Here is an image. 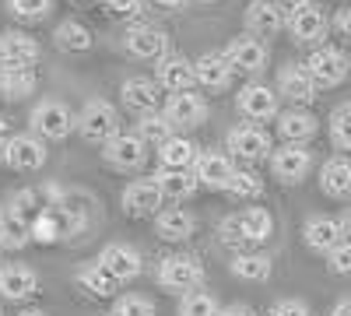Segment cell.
<instances>
[{
  "mask_svg": "<svg viewBox=\"0 0 351 316\" xmlns=\"http://www.w3.org/2000/svg\"><path fill=\"white\" fill-rule=\"evenodd\" d=\"M200 281H204V264L190 253H172L158 264V284L169 292H180V295L197 292Z\"/></svg>",
  "mask_w": 351,
  "mask_h": 316,
  "instance_id": "277c9868",
  "label": "cell"
},
{
  "mask_svg": "<svg viewBox=\"0 0 351 316\" xmlns=\"http://www.w3.org/2000/svg\"><path fill=\"white\" fill-rule=\"evenodd\" d=\"M152 180L158 183L162 197H169V200H186V197H193L197 186H200L190 169H158Z\"/></svg>",
  "mask_w": 351,
  "mask_h": 316,
  "instance_id": "f546056e",
  "label": "cell"
},
{
  "mask_svg": "<svg viewBox=\"0 0 351 316\" xmlns=\"http://www.w3.org/2000/svg\"><path fill=\"white\" fill-rule=\"evenodd\" d=\"M278 95H285L288 102H295V109L309 106L316 99V84L306 71V64H285L278 71Z\"/></svg>",
  "mask_w": 351,
  "mask_h": 316,
  "instance_id": "9a60e30c",
  "label": "cell"
},
{
  "mask_svg": "<svg viewBox=\"0 0 351 316\" xmlns=\"http://www.w3.org/2000/svg\"><path fill=\"white\" fill-rule=\"evenodd\" d=\"M32 243V221L21 218L11 204H0V246L4 250H21Z\"/></svg>",
  "mask_w": 351,
  "mask_h": 316,
  "instance_id": "83f0119b",
  "label": "cell"
},
{
  "mask_svg": "<svg viewBox=\"0 0 351 316\" xmlns=\"http://www.w3.org/2000/svg\"><path fill=\"white\" fill-rule=\"evenodd\" d=\"M109 316H112V313H109Z\"/></svg>",
  "mask_w": 351,
  "mask_h": 316,
  "instance_id": "680465c9",
  "label": "cell"
},
{
  "mask_svg": "<svg viewBox=\"0 0 351 316\" xmlns=\"http://www.w3.org/2000/svg\"><path fill=\"white\" fill-rule=\"evenodd\" d=\"M137 137L144 141V145L162 148L165 141L172 137V127H169V120L162 117V112H148V117H141V120H137Z\"/></svg>",
  "mask_w": 351,
  "mask_h": 316,
  "instance_id": "74e56055",
  "label": "cell"
},
{
  "mask_svg": "<svg viewBox=\"0 0 351 316\" xmlns=\"http://www.w3.org/2000/svg\"><path fill=\"white\" fill-rule=\"evenodd\" d=\"M319 123L309 109H285L278 112V134L285 145H306L309 137H316Z\"/></svg>",
  "mask_w": 351,
  "mask_h": 316,
  "instance_id": "d4e9b609",
  "label": "cell"
},
{
  "mask_svg": "<svg viewBox=\"0 0 351 316\" xmlns=\"http://www.w3.org/2000/svg\"><path fill=\"white\" fill-rule=\"evenodd\" d=\"M319 186L327 197H351V158L348 155H334L319 169Z\"/></svg>",
  "mask_w": 351,
  "mask_h": 316,
  "instance_id": "f1b7e54d",
  "label": "cell"
},
{
  "mask_svg": "<svg viewBox=\"0 0 351 316\" xmlns=\"http://www.w3.org/2000/svg\"><path fill=\"white\" fill-rule=\"evenodd\" d=\"M330 141L337 151H351V102L330 112Z\"/></svg>",
  "mask_w": 351,
  "mask_h": 316,
  "instance_id": "f35d334b",
  "label": "cell"
},
{
  "mask_svg": "<svg viewBox=\"0 0 351 316\" xmlns=\"http://www.w3.org/2000/svg\"><path fill=\"white\" fill-rule=\"evenodd\" d=\"M162 117L169 120L172 130H197L208 123V102L197 92H180V95H169L162 106Z\"/></svg>",
  "mask_w": 351,
  "mask_h": 316,
  "instance_id": "52a82bcc",
  "label": "cell"
},
{
  "mask_svg": "<svg viewBox=\"0 0 351 316\" xmlns=\"http://www.w3.org/2000/svg\"><path fill=\"white\" fill-rule=\"evenodd\" d=\"M327 267L334 274H351V243H341L327 253Z\"/></svg>",
  "mask_w": 351,
  "mask_h": 316,
  "instance_id": "ee69618b",
  "label": "cell"
},
{
  "mask_svg": "<svg viewBox=\"0 0 351 316\" xmlns=\"http://www.w3.org/2000/svg\"><path fill=\"white\" fill-rule=\"evenodd\" d=\"M193 228H197V221H193V215H190L186 208H165V211L155 215V232H158V239H165V243H183V239H190Z\"/></svg>",
  "mask_w": 351,
  "mask_h": 316,
  "instance_id": "4316f807",
  "label": "cell"
},
{
  "mask_svg": "<svg viewBox=\"0 0 351 316\" xmlns=\"http://www.w3.org/2000/svg\"><path fill=\"white\" fill-rule=\"evenodd\" d=\"M18 316H46V313H39V309H25V313H18Z\"/></svg>",
  "mask_w": 351,
  "mask_h": 316,
  "instance_id": "11a10c76",
  "label": "cell"
},
{
  "mask_svg": "<svg viewBox=\"0 0 351 316\" xmlns=\"http://www.w3.org/2000/svg\"><path fill=\"white\" fill-rule=\"evenodd\" d=\"M239 221H243V232L250 243H263V239H271V228H274V218L263 211V208H246L239 211Z\"/></svg>",
  "mask_w": 351,
  "mask_h": 316,
  "instance_id": "8d00e7d4",
  "label": "cell"
},
{
  "mask_svg": "<svg viewBox=\"0 0 351 316\" xmlns=\"http://www.w3.org/2000/svg\"><path fill=\"white\" fill-rule=\"evenodd\" d=\"M155 4H158V8H169V11H176V8H183L186 0H155Z\"/></svg>",
  "mask_w": 351,
  "mask_h": 316,
  "instance_id": "db71d44e",
  "label": "cell"
},
{
  "mask_svg": "<svg viewBox=\"0 0 351 316\" xmlns=\"http://www.w3.org/2000/svg\"><path fill=\"white\" fill-rule=\"evenodd\" d=\"M39 292V274L25 264H4L0 267V299L25 302Z\"/></svg>",
  "mask_w": 351,
  "mask_h": 316,
  "instance_id": "ac0fdd59",
  "label": "cell"
},
{
  "mask_svg": "<svg viewBox=\"0 0 351 316\" xmlns=\"http://www.w3.org/2000/svg\"><path fill=\"white\" fill-rule=\"evenodd\" d=\"M53 42H56V49H64V53H88L92 42H95V36H92V28L81 25L77 18H67V21L56 25Z\"/></svg>",
  "mask_w": 351,
  "mask_h": 316,
  "instance_id": "4dcf8cb0",
  "label": "cell"
},
{
  "mask_svg": "<svg viewBox=\"0 0 351 316\" xmlns=\"http://www.w3.org/2000/svg\"><path fill=\"white\" fill-rule=\"evenodd\" d=\"M120 95H123V106L130 112H141V117L162 109V88H158L155 77H127Z\"/></svg>",
  "mask_w": 351,
  "mask_h": 316,
  "instance_id": "2e32d148",
  "label": "cell"
},
{
  "mask_svg": "<svg viewBox=\"0 0 351 316\" xmlns=\"http://www.w3.org/2000/svg\"><path fill=\"white\" fill-rule=\"evenodd\" d=\"M200 4H215V0H200Z\"/></svg>",
  "mask_w": 351,
  "mask_h": 316,
  "instance_id": "6f0895ef",
  "label": "cell"
},
{
  "mask_svg": "<svg viewBox=\"0 0 351 316\" xmlns=\"http://www.w3.org/2000/svg\"><path fill=\"white\" fill-rule=\"evenodd\" d=\"M77 134L84 141H92V145H109L120 134V112H116V106L106 99L84 102V109L77 112Z\"/></svg>",
  "mask_w": 351,
  "mask_h": 316,
  "instance_id": "7a4b0ae2",
  "label": "cell"
},
{
  "mask_svg": "<svg viewBox=\"0 0 351 316\" xmlns=\"http://www.w3.org/2000/svg\"><path fill=\"white\" fill-rule=\"evenodd\" d=\"M99 264L123 284V281H130V278L141 274V253L134 246H127V243H109L99 253Z\"/></svg>",
  "mask_w": 351,
  "mask_h": 316,
  "instance_id": "d6986e66",
  "label": "cell"
},
{
  "mask_svg": "<svg viewBox=\"0 0 351 316\" xmlns=\"http://www.w3.org/2000/svg\"><path fill=\"white\" fill-rule=\"evenodd\" d=\"M285 28V11L278 8V0H253L246 8V32L263 39V36H278Z\"/></svg>",
  "mask_w": 351,
  "mask_h": 316,
  "instance_id": "44dd1931",
  "label": "cell"
},
{
  "mask_svg": "<svg viewBox=\"0 0 351 316\" xmlns=\"http://www.w3.org/2000/svg\"><path fill=\"white\" fill-rule=\"evenodd\" d=\"M225 56H228L232 71H243V74H260L263 67H267V46H263V39H256L250 32L232 39L225 46Z\"/></svg>",
  "mask_w": 351,
  "mask_h": 316,
  "instance_id": "8fae6325",
  "label": "cell"
},
{
  "mask_svg": "<svg viewBox=\"0 0 351 316\" xmlns=\"http://www.w3.org/2000/svg\"><path fill=\"white\" fill-rule=\"evenodd\" d=\"M306 71H309L316 88H334V84H341L348 77L351 60H348V53L337 49V46H316L309 53V60H306Z\"/></svg>",
  "mask_w": 351,
  "mask_h": 316,
  "instance_id": "8992f818",
  "label": "cell"
},
{
  "mask_svg": "<svg viewBox=\"0 0 351 316\" xmlns=\"http://www.w3.org/2000/svg\"><path fill=\"white\" fill-rule=\"evenodd\" d=\"M197 155H200V148L193 145L190 137H180V134H172L165 145L158 148L162 169H190V165L197 162Z\"/></svg>",
  "mask_w": 351,
  "mask_h": 316,
  "instance_id": "1f68e13d",
  "label": "cell"
},
{
  "mask_svg": "<svg viewBox=\"0 0 351 316\" xmlns=\"http://www.w3.org/2000/svg\"><path fill=\"white\" fill-rule=\"evenodd\" d=\"M8 11L18 21H46L53 14V0H8Z\"/></svg>",
  "mask_w": 351,
  "mask_h": 316,
  "instance_id": "ab89813d",
  "label": "cell"
},
{
  "mask_svg": "<svg viewBox=\"0 0 351 316\" xmlns=\"http://www.w3.org/2000/svg\"><path fill=\"white\" fill-rule=\"evenodd\" d=\"M232 158L228 151H200L197 162H193V176L200 186H215V190H225L228 176H232Z\"/></svg>",
  "mask_w": 351,
  "mask_h": 316,
  "instance_id": "7402d4cb",
  "label": "cell"
},
{
  "mask_svg": "<svg viewBox=\"0 0 351 316\" xmlns=\"http://www.w3.org/2000/svg\"><path fill=\"white\" fill-rule=\"evenodd\" d=\"M155 81H158V88L180 95V92H193L197 71H193V64L186 60V56H176V53H172V56H162V60H158Z\"/></svg>",
  "mask_w": 351,
  "mask_h": 316,
  "instance_id": "5bb4252c",
  "label": "cell"
},
{
  "mask_svg": "<svg viewBox=\"0 0 351 316\" xmlns=\"http://www.w3.org/2000/svg\"><path fill=\"white\" fill-rule=\"evenodd\" d=\"M169 46V36L155 25H134L127 32V53L137 60H162Z\"/></svg>",
  "mask_w": 351,
  "mask_h": 316,
  "instance_id": "ffe728a7",
  "label": "cell"
},
{
  "mask_svg": "<svg viewBox=\"0 0 351 316\" xmlns=\"http://www.w3.org/2000/svg\"><path fill=\"white\" fill-rule=\"evenodd\" d=\"M309 169H313V151L306 145H281V148L271 151V172L285 186L302 183L309 176Z\"/></svg>",
  "mask_w": 351,
  "mask_h": 316,
  "instance_id": "ba28073f",
  "label": "cell"
},
{
  "mask_svg": "<svg viewBox=\"0 0 351 316\" xmlns=\"http://www.w3.org/2000/svg\"><path fill=\"white\" fill-rule=\"evenodd\" d=\"M112 316H155V302L144 295H123V299H116Z\"/></svg>",
  "mask_w": 351,
  "mask_h": 316,
  "instance_id": "b9f144b4",
  "label": "cell"
},
{
  "mask_svg": "<svg viewBox=\"0 0 351 316\" xmlns=\"http://www.w3.org/2000/svg\"><path fill=\"white\" fill-rule=\"evenodd\" d=\"M271 316H309V306L302 299H278L271 306Z\"/></svg>",
  "mask_w": 351,
  "mask_h": 316,
  "instance_id": "f6af8a7d",
  "label": "cell"
},
{
  "mask_svg": "<svg viewBox=\"0 0 351 316\" xmlns=\"http://www.w3.org/2000/svg\"><path fill=\"white\" fill-rule=\"evenodd\" d=\"M225 148H228V158H239L243 165H256L263 158H271V137L256 123H239L228 130Z\"/></svg>",
  "mask_w": 351,
  "mask_h": 316,
  "instance_id": "5b68a950",
  "label": "cell"
},
{
  "mask_svg": "<svg viewBox=\"0 0 351 316\" xmlns=\"http://www.w3.org/2000/svg\"><path fill=\"white\" fill-rule=\"evenodd\" d=\"M341 236H344V243H351V211L341 215Z\"/></svg>",
  "mask_w": 351,
  "mask_h": 316,
  "instance_id": "f907efd6",
  "label": "cell"
},
{
  "mask_svg": "<svg viewBox=\"0 0 351 316\" xmlns=\"http://www.w3.org/2000/svg\"><path fill=\"white\" fill-rule=\"evenodd\" d=\"M232 274L246 281H267L271 278V256L267 253H239L232 260Z\"/></svg>",
  "mask_w": 351,
  "mask_h": 316,
  "instance_id": "d590c367",
  "label": "cell"
},
{
  "mask_svg": "<svg viewBox=\"0 0 351 316\" xmlns=\"http://www.w3.org/2000/svg\"><path fill=\"white\" fill-rule=\"evenodd\" d=\"M158 208H162V190L155 180H134L123 190V211L127 215L144 218V215H158Z\"/></svg>",
  "mask_w": 351,
  "mask_h": 316,
  "instance_id": "cb8c5ba5",
  "label": "cell"
},
{
  "mask_svg": "<svg viewBox=\"0 0 351 316\" xmlns=\"http://www.w3.org/2000/svg\"><path fill=\"white\" fill-rule=\"evenodd\" d=\"M218 236H221V243H225V246H246V243H250V239H246V232H243L239 211H236V215H228V218H221Z\"/></svg>",
  "mask_w": 351,
  "mask_h": 316,
  "instance_id": "7bdbcfd3",
  "label": "cell"
},
{
  "mask_svg": "<svg viewBox=\"0 0 351 316\" xmlns=\"http://www.w3.org/2000/svg\"><path fill=\"white\" fill-rule=\"evenodd\" d=\"M39 42L28 36V32H18V28H8L0 32V67L8 71H32V64H39Z\"/></svg>",
  "mask_w": 351,
  "mask_h": 316,
  "instance_id": "9c48e42d",
  "label": "cell"
},
{
  "mask_svg": "<svg viewBox=\"0 0 351 316\" xmlns=\"http://www.w3.org/2000/svg\"><path fill=\"white\" fill-rule=\"evenodd\" d=\"M46 141L36 137V134H14L8 137L4 145V162L14 169V172H39L46 165Z\"/></svg>",
  "mask_w": 351,
  "mask_h": 316,
  "instance_id": "30bf717a",
  "label": "cell"
},
{
  "mask_svg": "<svg viewBox=\"0 0 351 316\" xmlns=\"http://www.w3.org/2000/svg\"><path fill=\"white\" fill-rule=\"evenodd\" d=\"M193 71H197V84H204L208 92H221L228 88V81H232V64H228V56L225 49L221 53H204L193 60Z\"/></svg>",
  "mask_w": 351,
  "mask_h": 316,
  "instance_id": "603a6c76",
  "label": "cell"
},
{
  "mask_svg": "<svg viewBox=\"0 0 351 316\" xmlns=\"http://www.w3.org/2000/svg\"><path fill=\"white\" fill-rule=\"evenodd\" d=\"M180 316H218V302L208 292H186L180 299Z\"/></svg>",
  "mask_w": 351,
  "mask_h": 316,
  "instance_id": "60d3db41",
  "label": "cell"
},
{
  "mask_svg": "<svg viewBox=\"0 0 351 316\" xmlns=\"http://www.w3.org/2000/svg\"><path fill=\"white\" fill-rule=\"evenodd\" d=\"M148 145L137 137V134H116L109 145H102V158L112 165V169H123V172H134L144 165V158H148V151H144Z\"/></svg>",
  "mask_w": 351,
  "mask_h": 316,
  "instance_id": "7c38bea8",
  "label": "cell"
},
{
  "mask_svg": "<svg viewBox=\"0 0 351 316\" xmlns=\"http://www.w3.org/2000/svg\"><path fill=\"white\" fill-rule=\"evenodd\" d=\"M330 316H351V299H341L337 306H334V313Z\"/></svg>",
  "mask_w": 351,
  "mask_h": 316,
  "instance_id": "816d5d0a",
  "label": "cell"
},
{
  "mask_svg": "<svg viewBox=\"0 0 351 316\" xmlns=\"http://www.w3.org/2000/svg\"><path fill=\"white\" fill-rule=\"evenodd\" d=\"M288 32H291V39H295L299 46H316L319 39L327 36V28H330V21H327V14H324V8H316V4H306L302 11H295V14H288Z\"/></svg>",
  "mask_w": 351,
  "mask_h": 316,
  "instance_id": "4fadbf2b",
  "label": "cell"
},
{
  "mask_svg": "<svg viewBox=\"0 0 351 316\" xmlns=\"http://www.w3.org/2000/svg\"><path fill=\"white\" fill-rule=\"evenodd\" d=\"M77 281H81L84 292H92V295H99V299H109V295H116V289H120V281H116L99 260H95V264H84V267L77 271Z\"/></svg>",
  "mask_w": 351,
  "mask_h": 316,
  "instance_id": "d6a6232c",
  "label": "cell"
},
{
  "mask_svg": "<svg viewBox=\"0 0 351 316\" xmlns=\"http://www.w3.org/2000/svg\"><path fill=\"white\" fill-rule=\"evenodd\" d=\"M71 4H92V0H71Z\"/></svg>",
  "mask_w": 351,
  "mask_h": 316,
  "instance_id": "9f6ffc18",
  "label": "cell"
},
{
  "mask_svg": "<svg viewBox=\"0 0 351 316\" xmlns=\"http://www.w3.org/2000/svg\"><path fill=\"white\" fill-rule=\"evenodd\" d=\"M112 14H141V0H102Z\"/></svg>",
  "mask_w": 351,
  "mask_h": 316,
  "instance_id": "bcb514c9",
  "label": "cell"
},
{
  "mask_svg": "<svg viewBox=\"0 0 351 316\" xmlns=\"http://www.w3.org/2000/svg\"><path fill=\"white\" fill-rule=\"evenodd\" d=\"M225 193L228 197H239V200H256L260 193H263V180L256 176L253 169H232V176H228V183H225Z\"/></svg>",
  "mask_w": 351,
  "mask_h": 316,
  "instance_id": "e575fe53",
  "label": "cell"
},
{
  "mask_svg": "<svg viewBox=\"0 0 351 316\" xmlns=\"http://www.w3.org/2000/svg\"><path fill=\"white\" fill-rule=\"evenodd\" d=\"M236 106L253 123H263V120L278 117V95H274V88H267V84H246V88L236 95Z\"/></svg>",
  "mask_w": 351,
  "mask_h": 316,
  "instance_id": "e0dca14e",
  "label": "cell"
},
{
  "mask_svg": "<svg viewBox=\"0 0 351 316\" xmlns=\"http://www.w3.org/2000/svg\"><path fill=\"white\" fill-rule=\"evenodd\" d=\"M302 239H306V246L316 250V253H330L334 246L344 243V236H341V221H337V218H327V215H316V218L306 221Z\"/></svg>",
  "mask_w": 351,
  "mask_h": 316,
  "instance_id": "484cf974",
  "label": "cell"
},
{
  "mask_svg": "<svg viewBox=\"0 0 351 316\" xmlns=\"http://www.w3.org/2000/svg\"><path fill=\"white\" fill-rule=\"evenodd\" d=\"M28 123H32V134L43 137V141H64V137H71L77 130V117L60 99H43L32 109Z\"/></svg>",
  "mask_w": 351,
  "mask_h": 316,
  "instance_id": "3957f363",
  "label": "cell"
},
{
  "mask_svg": "<svg viewBox=\"0 0 351 316\" xmlns=\"http://www.w3.org/2000/svg\"><path fill=\"white\" fill-rule=\"evenodd\" d=\"M36 84H39L36 71H8V67H0V99H8V102L28 99L36 92Z\"/></svg>",
  "mask_w": 351,
  "mask_h": 316,
  "instance_id": "836d02e7",
  "label": "cell"
},
{
  "mask_svg": "<svg viewBox=\"0 0 351 316\" xmlns=\"http://www.w3.org/2000/svg\"><path fill=\"white\" fill-rule=\"evenodd\" d=\"M84 232V218L77 208L71 204H46L39 211V218L32 221V239L49 246V243H64Z\"/></svg>",
  "mask_w": 351,
  "mask_h": 316,
  "instance_id": "6da1fadb",
  "label": "cell"
},
{
  "mask_svg": "<svg viewBox=\"0 0 351 316\" xmlns=\"http://www.w3.org/2000/svg\"><path fill=\"white\" fill-rule=\"evenodd\" d=\"M4 145H8V123L0 120V162H4Z\"/></svg>",
  "mask_w": 351,
  "mask_h": 316,
  "instance_id": "f5cc1de1",
  "label": "cell"
},
{
  "mask_svg": "<svg viewBox=\"0 0 351 316\" xmlns=\"http://www.w3.org/2000/svg\"><path fill=\"white\" fill-rule=\"evenodd\" d=\"M330 28H334V32H337L341 39H348V42H351V8H348V11H337V14H334V21H330Z\"/></svg>",
  "mask_w": 351,
  "mask_h": 316,
  "instance_id": "7dc6e473",
  "label": "cell"
},
{
  "mask_svg": "<svg viewBox=\"0 0 351 316\" xmlns=\"http://www.w3.org/2000/svg\"><path fill=\"white\" fill-rule=\"evenodd\" d=\"M218 316H256L246 302H236V306H225V309H218Z\"/></svg>",
  "mask_w": 351,
  "mask_h": 316,
  "instance_id": "c3c4849f",
  "label": "cell"
},
{
  "mask_svg": "<svg viewBox=\"0 0 351 316\" xmlns=\"http://www.w3.org/2000/svg\"><path fill=\"white\" fill-rule=\"evenodd\" d=\"M306 4H313V0H278V8H281V11H291V14L302 11Z\"/></svg>",
  "mask_w": 351,
  "mask_h": 316,
  "instance_id": "681fc988",
  "label": "cell"
}]
</instances>
